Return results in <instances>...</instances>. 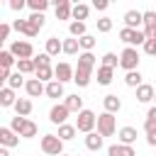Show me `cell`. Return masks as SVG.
<instances>
[{"label": "cell", "mask_w": 156, "mask_h": 156, "mask_svg": "<svg viewBox=\"0 0 156 156\" xmlns=\"http://www.w3.org/2000/svg\"><path fill=\"white\" fill-rule=\"evenodd\" d=\"M93 68H95V56H93V51H83V54H78V63H76V76H73V83H76L78 88L90 85Z\"/></svg>", "instance_id": "cell-1"}, {"label": "cell", "mask_w": 156, "mask_h": 156, "mask_svg": "<svg viewBox=\"0 0 156 156\" xmlns=\"http://www.w3.org/2000/svg\"><path fill=\"white\" fill-rule=\"evenodd\" d=\"M139 61H141V56H139V51L134 46H124L122 49V54H119V68H124L127 73L129 71H139Z\"/></svg>", "instance_id": "cell-2"}, {"label": "cell", "mask_w": 156, "mask_h": 156, "mask_svg": "<svg viewBox=\"0 0 156 156\" xmlns=\"http://www.w3.org/2000/svg\"><path fill=\"white\" fill-rule=\"evenodd\" d=\"M95 127H98V117H95L93 110H83V112H78V117H76V129H78V132L90 134V132H95Z\"/></svg>", "instance_id": "cell-3"}, {"label": "cell", "mask_w": 156, "mask_h": 156, "mask_svg": "<svg viewBox=\"0 0 156 156\" xmlns=\"http://www.w3.org/2000/svg\"><path fill=\"white\" fill-rule=\"evenodd\" d=\"M41 151L46 156H63V141L56 134H44L41 136Z\"/></svg>", "instance_id": "cell-4"}, {"label": "cell", "mask_w": 156, "mask_h": 156, "mask_svg": "<svg viewBox=\"0 0 156 156\" xmlns=\"http://www.w3.org/2000/svg\"><path fill=\"white\" fill-rule=\"evenodd\" d=\"M119 39H122L127 46H134V49H136L139 44H141V46L146 44L144 29H127V27H122V29H119Z\"/></svg>", "instance_id": "cell-5"}, {"label": "cell", "mask_w": 156, "mask_h": 156, "mask_svg": "<svg viewBox=\"0 0 156 156\" xmlns=\"http://www.w3.org/2000/svg\"><path fill=\"white\" fill-rule=\"evenodd\" d=\"M115 132H117V119H115V115H110V112L98 115V134L105 139V136H112Z\"/></svg>", "instance_id": "cell-6"}, {"label": "cell", "mask_w": 156, "mask_h": 156, "mask_svg": "<svg viewBox=\"0 0 156 156\" xmlns=\"http://www.w3.org/2000/svg\"><path fill=\"white\" fill-rule=\"evenodd\" d=\"M10 51L12 56L20 61V58H34V46L29 41H12L10 44Z\"/></svg>", "instance_id": "cell-7"}, {"label": "cell", "mask_w": 156, "mask_h": 156, "mask_svg": "<svg viewBox=\"0 0 156 156\" xmlns=\"http://www.w3.org/2000/svg\"><path fill=\"white\" fill-rule=\"evenodd\" d=\"M73 76H76V68H73L71 63L61 61V63L54 66V80H58V83H68V80H73Z\"/></svg>", "instance_id": "cell-8"}, {"label": "cell", "mask_w": 156, "mask_h": 156, "mask_svg": "<svg viewBox=\"0 0 156 156\" xmlns=\"http://www.w3.org/2000/svg\"><path fill=\"white\" fill-rule=\"evenodd\" d=\"M12 29H17L20 34H24V37H29V39L39 34V27H37L32 20H15V22H12Z\"/></svg>", "instance_id": "cell-9"}, {"label": "cell", "mask_w": 156, "mask_h": 156, "mask_svg": "<svg viewBox=\"0 0 156 156\" xmlns=\"http://www.w3.org/2000/svg\"><path fill=\"white\" fill-rule=\"evenodd\" d=\"M68 115H71V112H68V107H66L63 102H61V105H54V107L49 110V119H51L54 124H58V127H61V124H66Z\"/></svg>", "instance_id": "cell-10"}, {"label": "cell", "mask_w": 156, "mask_h": 156, "mask_svg": "<svg viewBox=\"0 0 156 156\" xmlns=\"http://www.w3.org/2000/svg\"><path fill=\"white\" fill-rule=\"evenodd\" d=\"M54 12H56V20H71V17H73V5H71V0H56V2H54Z\"/></svg>", "instance_id": "cell-11"}, {"label": "cell", "mask_w": 156, "mask_h": 156, "mask_svg": "<svg viewBox=\"0 0 156 156\" xmlns=\"http://www.w3.org/2000/svg\"><path fill=\"white\" fill-rule=\"evenodd\" d=\"M144 24V12L139 10H127L124 12V27L127 29H139Z\"/></svg>", "instance_id": "cell-12"}, {"label": "cell", "mask_w": 156, "mask_h": 156, "mask_svg": "<svg viewBox=\"0 0 156 156\" xmlns=\"http://www.w3.org/2000/svg\"><path fill=\"white\" fill-rule=\"evenodd\" d=\"M24 90H27L29 98H39V95H46V83H41L39 78H29Z\"/></svg>", "instance_id": "cell-13"}, {"label": "cell", "mask_w": 156, "mask_h": 156, "mask_svg": "<svg viewBox=\"0 0 156 156\" xmlns=\"http://www.w3.org/2000/svg\"><path fill=\"white\" fill-rule=\"evenodd\" d=\"M0 144H2L5 149L17 146V144H20V134H15L10 127H0Z\"/></svg>", "instance_id": "cell-14"}, {"label": "cell", "mask_w": 156, "mask_h": 156, "mask_svg": "<svg viewBox=\"0 0 156 156\" xmlns=\"http://www.w3.org/2000/svg\"><path fill=\"white\" fill-rule=\"evenodd\" d=\"M117 139H119V144H124V146H134V141H136V129H134V127H122V129L117 132Z\"/></svg>", "instance_id": "cell-15"}, {"label": "cell", "mask_w": 156, "mask_h": 156, "mask_svg": "<svg viewBox=\"0 0 156 156\" xmlns=\"http://www.w3.org/2000/svg\"><path fill=\"white\" fill-rule=\"evenodd\" d=\"M154 95H156V88L149 85V83H141V85L136 88V100H139V102H151Z\"/></svg>", "instance_id": "cell-16"}, {"label": "cell", "mask_w": 156, "mask_h": 156, "mask_svg": "<svg viewBox=\"0 0 156 156\" xmlns=\"http://www.w3.org/2000/svg\"><path fill=\"white\" fill-rule=\"evenodd\" d=\"M102 107H105V112H110V115H115V112H119L122 110V100L117 98V95H105L102 98Z\"/></svg>", "instance_id": "cell-17"}, {"label": "cell", "mask_w": 156, "mask_h": 156, "mask_svg": "<svg viewBox=\"0 0 156 156\" xmlns=\"http://www.w3.org/2000/svg\"><path fill=\"white\" fill-rule=\"evenodd\" d=\"M107 156H136V151H134V146H124L117 141L107 149Z\"/></svg>", "instance_id": "cell-18"}, {"label": "cell", "mask_w": 156, "mask_h": 156, "mask_svg": "<svg viewBox=\"0 0 156 156\" xmlns=\"http://www.w3.org/2000/svg\"><path fill=\"white\" fill-rule=\"evenodd\" d=\"M17 100H20V98H15V90H12V88L5 85V88L0 90V105H2V107H15Z\"/></svg>", "instance_id": "cell-19"}, {"label": "cell", "mask_w": 156, "mask_h": 156, "mask_svg": "<svg viewBox=\"0 0 156 156\" xmlns=\"http://www.w3.org/2000/svg\"><path fill=\"white\" fill-rule=\"evenodd\" d=\"M58 51H63V41L58 37H49L46 39V54L54 58V56H58Z\"/></svg>", "instance_id": "cell-20"}, {"label": "cell", "mask_w": 156, "mask_h": 156, "mask_svg": "<svg viewBox=\"0 0 156 156\" xmlns=\"http://www.w3.org/2000/svg\"><path fill=\"white\" fill-rule=\"evenodd\" d=\"M63 105L68 107V112H83V98H78V95H66V100H63Z\"/></svg>", "instance_id": "cell-21"}, {"label": "cell", "mask_w": 156, "mask_h": 156, "mask_svg": "<svg viewBox=\"0 0 156 156\" xmlns=\"http://www.w3.org/2000/svg\"><path fill=\"white\" fill-rule=\"evenodd\" d=\"M46 98H66L63 95V83H58V80H51V83H46Z\"/></svg>", "instance_id": "cell-22"}, {"label": "cell", "mask_w": 156, "mask_h": 156, "mask_svg": "<svg viewBox=\"0 0 156 156\" xmlns=\"http://www.w3.org/2000/svg\"><path fill=\"white\" fill-rule=\"evenodd\" d=\"M76 134H78L76 124H61V127H58V134H56V136H58L61 141H71V139H73Z\"/></svg>", "instance_id": "cell-23"}, {"label": "cell", "mask_w": 156, "mask_h": 156, "mask_svg": "<svg viewBox=\"0 0 156 156\" xmlns=\"http://www.w3.org/2000/svg\"><path fill=\"white\" fill-rule=\"evenodd\" d=\"M85 146H88L90 151H100V149H102V136H100L98 132L85 134Z\"/></svg>", "instance_id": "cell-24"}, {"label": "cell", "mask_w": 156, "mask_h": 156, "mask_svg": "<svg viewBox=\"0 0 156 156\" xmlns=\"http://www.w3.org/2000/svg\"><path fill=\"white\" fill-rule=\"evenodd\" d=\"M88 15H90V7L85 2L73 5V22H83V20H88Z\"/></svg>", "instance_id": "cell-25"}, {"label": "cell", "mask_w": 156, "mask_h": 156, "mask_svg": "<svg viewBox=\"0 0 156 156\" xmlns=\"http://www.w3.org/2000/svg\"><path fill=\"white\" fill-rule=\"evenodd\" d=\"M12 66H17V58L12 56V51H10V49H5V51H0V68H5V71H10Z\"/></svg>", "instance_id": "cell-26"}, {"label": "cell", "mask_w": 156, "mask_h": 156, "mask_svg": "<svg viewBox=\"0 0 156 156\" xmlns=\"http://www.w3.org/2000/svg\"><path fill=\"white\" fill-rule=\"evenodd\" d=\"M22 76H27V73H37V66H34V58H20L17 61V66H15Z\"/></svg>", "instance_id": "cell-27"}, {"label": "cell", "mask_w": 156, "mask_h": 156, "mask_svg": "<svg viewBox=\"0 0 156 156\" xmlns=\"http://www.w3.org/2000/svg\"><path fill=\"white\" fill-rule=\"evenodd\" d=\"M144 132H146V144L149 146H156V122L154 119H146L144 122Z\"/></svg>", "instance_id": "cell-28"}, {"label": "cell", "mask_w": 156, "mask_h": 156, "mask_svg": "<svg viewBox=\"0 0 156 156\" xmlns=\"http://www.w3.org/2000/svg\"><path fill=\"white\" fill-rule=\"evenodd\" d=\"M15 112H17L20 117H27V115L32 112V100H29V98H20L17 105H15Z\"/></svg>", "instance_id": "cell-29"}, {"label": "cell", "mask_w": 156, "mask_h": 156, "mask_svg": "<svg viewBox=\"0 0 156 156\" xmlns=\"http://www.w3.org/2000/svg\"><path fill=\"white\" fill-rule=\"evenodd\" d=\"M78 49H80V41H78L76 37H71V39H63V54H68V56H76V54H78Z\"/></svg>", "instance_id": "cell-30"}, {"label": "cell", "mask_w": 156, "mask_h": 156, "mask_svg": "<svg viewBox=\"0 0 156 156\" xmlns=\"http://www.w3.org/2000/svg\"><path fill=\"white\" fill-rule=\"evenodd\" d=\"M112 73H115L112 68L100 66V68H98V83H100V85H110V83H112Z\"/></svg>", "instance_id": "cell-31"}, {"label": "cell", "mask_w": 156, "mask_h": 156, "mask_svg": "<svg viewBox=\"0 0 156 156\" xmlns=\"http://www.w3.org/2000/svg\"><path fill=\"white\" fill-rule=\"evenodd\" d=\"M37 132H39V127H37L32 119H27V122H24V127H22V132H20V136H22V139H34V136H37Z\"/></svg>", "instance_id": "cell-32"}, {"label": "cell", "mask_w": 156, "mask_h": 156, "mask_svg": "<svg viewBox=\"0 0 156 156\" xmlns=\"http://www.w3.org/2000/svg\"><path fill=\"white\" fill-rule=\"evenodd\" d=\"M68 34L76 37V39L85 37V34H88V32H85V22H71V24H68Z\"/></svg>", "instance_id": "cell-33"}, {"label": "cell", "mask_w": 156, "mask_h": 156, "mask_svg": "<svg viewBox=\"0 0 156 156\" xmlns=\"http://www.w3.org/2000/svg\"><path fill=\"white\" fill-rule=\"evenodd\" d=\"M41 83H51L54 80V68L51 66H41V68H37V73H34Z\"/></svg>", "instance_id": "cell-34"}, {"label": "cell", "mask_w": 156, "mask_h": 156, "mask_svg": "<svg viewBox=\"0 0 156 156\" xmlns=\"http://www.w3.org/2000/svg\"><path fill=\"white\" fill-rule=\"evenodd\" d=\"M49 5H51L49 0H27V7H29L32 12H41V15H44V10H46Z\"/></svg>", "instance_id": "cell-35"}, {"label": "cell", "mask_w": 156, "mask_h": 156, "mask_svg": "<svg viewBox=\"0 0 156 156\" xmlns=\"http://www.w3.org/2000/svg\"><path fill=\"white\" fill-rule=\"evenodd\" d=\"M124 83H127L129 88H139V85H141V73H139V71H129V73L124 76Z\"/></svg>", "instance_id": "cell-36"}, {"label": "cell", "mask_w": 156, "mask_h": 156, "mask_svg": "<svg viewBox=\"0 0 156 156\" xmlns=\"http://www.w3.org/2000/svg\"><path fill=\"white\" fill-rule=\"evenodd\" d=\"M22 85H27V80L22 78V73H20V71H15V73L10 76V80H7V88L17 90V88H22Z\"/></svg>", "instance_id": "cell-37"}, {"label": "cell", "mask_w": 156, "mask_h": 156, "mask_svg": "<svg viewBox=\"0 0 156 156\" xmlns=\"http://www.w3.org/2000/svg\"><path fill=\"white\" fill-rule=\"evenodd\" d=\"M102 66H107V68H112V71H115V68L119 66V56H117V54H112V51H107V54L102 56Z\"/></svg>", "instance_id": "cell-38"}, {"label": "cell", "mask_w": 156, "mask_h": 156, "mask_svg": "<svg viewBox=\"0 0 156 156\" xmlns=\"http://www.w3.org/2000/svg\"><path fill=\"white\" fill-rule=\"evenodd\" d=\"M78 41H80V49H83V51H93V46H95V37H93V34H85V37H80Z\"/></svg>", "instance_id": "cell-39"}, {"label": "cell", "mask_w": 156, "mask_h": 156, "mask_svg": "<svg viewBox=\"0 0 156 156\" xmlns=\"http://www.w3.org/2000/svg\"><path fill=\"white\" fill-rule=\"evenodd\" d=\"M34 66H37V68H41V66H51V56H49L46 51H41L39 56H34Z\"/></svg>", "instance_id": "cell-40"}, {"label": "cell", "mask_w": 156, "mask_h": 156, "mask_svg": "<svg viewBox=\"0 0 156 156\" xmlns=\"http://www.w3.org/2000/svg\"><path fill=\"white\" fill-rule=\"evenodd\" d=\"M24 122H27V117H20V115H17V117H12L10 129H12L15 134H20V132H22V127H24Z\"/></svg>", "instance_id": "cell-41"}, {"label": "cell", "mask_w": 156, "mask_h": 156, "mask_svg": "<svg viewBox=\"0 0 156 156\" xmlns=\"http://www.w3.org/2000/svg\"><path fill=\"white\" fill-rule=\"evenodd\" d=\"M110 29H112V20H110V17H102V20H98V32L107 34Z\"/></svg>", "instance_id": "cell-42"}, {"label": "cell", "mask_w": 156, "mask_h": 156, "mask_svg": "<svg viewBox=\"0 0 156 156\" xmlns=\"http://www.w3.org/2000/svg\"><path fill=\"white\" fill-rule=\"evenodd\" d=\"M146 27H156V12L154 10H146L144 12V29Z\"/></svg>", "instance_id": "cell-43"}, {"label": "cell", "mask_w": 156, "mask_h": 156, "mask_svg": "<svg viewBox=\"0 0 156 156\" xmlns=\"http://www.w3.org/2000/svg\"><path fill=\"white\" fill-rule=\"evenodd\" d=\"M27 20H32V22H34V24H37L39 29L44 27V15H41V12H32V15L27 17Z\"/></svg>", "instance_id": "cell-44"}, {"label": "cell", "mask_w": 156, "mask_h": 156, "mask_svg": "<svg viewBox=\"0 0 156 156\" xmlns=\"http://www.w3.org/2000/svg\"><path fill=\"white\" fill-rule=\"evenodd\" d=\"M10 29H12V24H7V22L0 24V41H5V39L10 37Z\"/></svg>", "instance_id": "cell-45"}, {"label": "cell", "mask_w": 156, "mask_h": 156, "mask_svg": "<svg viewBox=\"0 0 156 156\" xmlns=\"http://www.w3.org/2000/svg\"><path fill=\"white\" fill-rule=\"evenodd\" d=\"M144 51H146L149 56H156V39H149V41L144 44Z\"/></svg>", "instance_id": "cell-46"}, {"label": "cell", "mask_w": 156, "mask_h": 156, "mask_svg": "<svg viewBox=\"0 0 156 156\" xmlns=\"http://www.w3.org/2000/svg\"><path fill=\"white\" fill-rule=\"evenodd\" d=\"M24 5H27V0H10V10H15V12H20Z\"/></svg>", "instance_id": "cell-47"}, {"label": "cell", "mask_w": 156, "mask_h": 156, "mask_svg": "<svg viewBox=\"0 0 156 156\" xmlns=\"http://www.w3.org/2000/svg\"><path fill=\"white\" fill-rule=\"evenodd\" d=\"M107 5H110L107 0H93V7H95V10H100V12H102V10H107Z\"/></svg>", "instance_id": "cell-48"}, {"label": "cell", "mask_w": 156, "mask_h": 156, "mask_svg": "<svg viewBox=\"0 0 156 156\" xmlns=\"http://www.w3.org/2000/svg\"><path fill=\"white\" fill-rule=\"evenodd\" d=\"M144 34H146V41H149V39H156V27H146Z\"/></svg>", "instance_id": "cell-49"}, {"label": "cell", "mask_w": 156, "mask_h": 156, "mask_svg": "<svg viewBox=\"0 0 156 156\" xmlns=\"http://www.w3.org/2000/svg\"><path fill=\"white\" fill-rule=\"evenodd\" d=\"M146 119H154V122H156V105H151V107H149V112H146Z\"/></svg>", "instance_id": "cell-50"}, {"label": "cell", "mask_w": 156, "mask_h": 156, "mask_svg": "<svg viewBox=\"0 0 156 156\" xmlns=\"http://www.w3.org/2000/svg\"><path fill=\"white\" fill-rule=\"evenodd\" d=\"M0 156H10V151H7L5 146H2V149H0Z\"/></svg>", "instance_id": "cell-51"}, {"label": "cell", "mask_w": 156, "mask_h": 156, "mask_svg": "<svg viewBox=\"0 0 156 156\" xmlns=\"http://www.w3.org/2000/svg\"><path fill=\"white\" fill-rule=\"evenodd\" d=\"M63 156H71V154H63Z\"/></svg>", "instance_id": "cell-52"}, {"label": "cell", "mask_w": 156, "mask_h": 156, "mask_svg": "<svg viewBox=\"0 0 156 156\" xmlns=\"http://www.w3.org/2000/svg\"><path fill=\"white\" fill-rule=\"evenodd\" d=\"M154 100H156V95H154Z\"/></svg>", "instance_id": "cell-53"}]
</instances>
